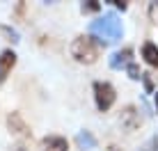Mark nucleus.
<instances>
[{
    "label": "nucleus",
    "mask_w": 158,
    "mask_h": 151,
    "mask_svg": "<svg viewBox=\"0 0 158 151\" xmlns=\"http://www.w3.org/2000/svg\"><path fill=\"white\" fill-rule=\"evenodd\" d=\"M124 35V28H122V21L115 12H108L103 14L101 18L92 21L89 23V37H94L101 46H108L112 41H119Z\"/></svg>",
    "instance_id": "1"
},
{
    "label": "nucleus",
    "mask_w": 158,
    "mask_h": 151,
    "mask_svg": "<svg viewBox=\"0 0 158 151\" xmlns=\"http://www.w3.org/2000/svg\"><path fill=\"white\" fill-rule=\"evenodd\" d=\"M71 55L80 64H94L101 55V44L89 35H80V37H76L73 44H71Z\"/></svg>",
    "instance_id": "2"
},
{
    "label": "nucleus",
    "mask_w": 158,
    "mask_h": 151,
    "mask_svg": "<svg viewBox=\"0 0 158 151\" xmlns=\"http://www.w3.org/2000/svg\"><path fill=\"white\" fill-rule=\"evenodd\" d=\"M92 89H94V101H96L99 112H108L112 105H115L117 92H115V87H112L110 83H106V80H96V83L92 85Z\"/></svg>",
    "instance_id": "3"
},
{
    "label": "nucleus",
    "mask_w": 158,
    "mask_h": 151,
    "mask_svg": "<svg viewBox=\"0 0 158 151\" xmlns=\"http://www.w3.org/2000/svg\"><path fill=\"white\" fill-rule=\"evenodd\" d=\"M119 124H122V128L126 133H135L142 126V115H140V110L135 105H126L119 112Z\"/></svg>",
    "instance_id": "4"
},
{
    "label": "nucleus",
    "mask_w": 158,
    "mask_h": 151,
    "mask_svg": "<svg viewBox=\"0 0 158 151\" xmlns=\"http://www.w3.org/2000/svg\"><path fill=\"white\" fill-rule=\"evenodd\" d=\"M7 128H9V133H12V135L21 137V140L32 137V131H30L28 121L23 119V115H21V112H9V115H7Z\"/></svg>",
    "instance_id": "5"
},
{
    "label": "nucleus",
    "mask_w": 158,
    "mask_h": 151,
    "mask_svg": "<svg viewBox=\"0 0 158 151\" xmlns=\"http://www.w3.org/2000/svg\"><path fill=\"white\" fill-rule=\"evenodd\" d=\"M14 67H16V53L12 48H7V51L0 53V83L7 80V76L12 73Z\"/></svg>",
    "instance_id": "6"
},
{
    "label": "nucleus",
    "mask_w": 158,
    "mask_h": 151,
    "mask_svg": "<svg viewBox=\"0 0 158 151\" xmlns=\"http://www.w3.org/2000/svg\"><path fill=\"white\" fill-rule=\"evenodd\" d=\"M131 62H133V48H131V46H124L122 51L112 53V57H110V69H126Z\"/></svg>",
    "instance_id": "7"
},
{
    "label": "nucleus",
    "mask_w": 158,
    "mask_h": 151,
    "mask_svg": "<svg viewBox=\"0 0 158 151\" xmlns=\"http://www.w3.org/2000/svg\"><path fill=\"white\" fill-rule=\"evenodd\" d=\"M41 151H69V142L62 135H46L41 140Z\"/></svg>",
    "instance_id": "8"
},
{
    "label": "nucleus",
    "mask_w": 158,
    "mask_h": 151,
    "mask_svg": "<svg viewBox=\"0 0 158 151\" xmlns=\"http://www.w3.org/2000/svg\"><path fill=\"white\" fill-rule=\"evenodd\" d=\"M76 144H78L80 151H92V149H96V137L89 131H80L76 135Z\"/></svg>",
    "instance_id": "9"
},
{
    "label": "nucleus",
    "mask_w": 158,
    "mask_h": 151,
    "mask_svg": "<svg viewBox=\"0 0 158 151\" xmlns=\"http://www.w3.org/2000/svg\"><path fill=\"white\" fill-rule=\"evenodd\" d=\"M142 57L144 62L149 64V67H158V46L154 44V41H147V44H142Z\"/></svg>",
    "instance_id": "10"
},
{
    "label": "nucleus",
    "mask_w": 158,
    "mask_h": 151,
    "mask_svg": "<svg viewBox=\"0 0 158 151\" xmlns=\"http://www.w3.org/2000/svg\"><path fill=\"white\" fill-rule=\"evenodd\" d=\"M0 35H2L7 41H12V44H19V41H21V35H19V30L9 28V25H0Z\"/></svg>",
    "instance_id": "11"
},
{
    "label": "nucleus",
    "mask_w": 158,
    "mask_h": 151,
    "mask_svg": "<svg viewBox=\"0 0 158 151\" xmlns=\"http://www.w3.org/2000/svg\"><path fill=\"white\" fill-rule=\"evenodd\" d=\"M80 12H83V14H94V12H101V2H96V0H87V2L80 5Z\"/></svg>",
    "instance_id": "12"
},
{
    "label": "nucleus",
    "mask_w": 158,
    "mask_h": 151,
    "mask_svg": "<svg viewBox=\"0 0 158 151\" xmlns=\"http://www.w3.org/2000/svg\"><path fill=\"white\" fill-rule=\"evenodd\" d=\"M126 73H128L131 80H140V78H142V71H140V67L135 62H131L128 67H126Z\"/></svg>",
    "instance_id": "13"
},
{
    "label": "nucleus",
    "mask_w": 158,
    "mask_h": 151,
    "mask_svg": "<svg viewBox=\"0 0 158 151\" xmlns=\"http://www.w3.org/2000/svg\"><path fill=\"white\" fill-rule=\"evenodd\" d=\"M147 14H149V21L154 25H158V2H149V7H147Z\"/></svg>",
    "instance_id": "14"
},
{
    "label": "nucleus",
    "mask_w": 158,
    "mask_h": 151,
    "mask_svg": "<svg viewBox=\"0 0 158 151\" xmlns=\"http://www.w3.org/2000/svg\"><path fill=\"white\" fill-rule=\"evenodd\" d=\"M140 151H158V135H154L151 140H147L142 147H140Z\"/></svg>",
    "instance_id": "15"
},
{
    "label": "nucleus",
    "mask_w": 158,
    "mask_h": 151,
    "mask_svg": "<svg viewBox=\"0 0 158 151\" xmlns=\"http://www.w3.org/2000/svg\"><path fill=\"white\" fill-rule=\"evenodd\" d=\"M144 83V89L149 92V94H154V83H151V78H149V73H142V78H140Z\"/></svg>",
    "instance_id": "16"
},
{
    "label": "nucleus",
    "mask_w": 158,
    "mask_h": 151,
    "mask_svg": "<svg viewBox=\"0 0 158 151\" xmlns=\"http://www.w3.org/2000/svg\"><path fill=\"white\" fill-rule=\"evenodd\" d=\"M110 2L115 5L117 9H122V12H126V9H128V2H124V0H110Z\"/></svg>",
    "instance_id": "17"
},
{
    "label": "nucleus",
    "mask_w": 158,
    "mask_h": 151,
    "mask_svg": "<svg viewBox=\"0 0 158 151\" xmlns=\"http://www.w3.org/2000/svg\"><path fill=\"white\" fill-rule=\"evenodd\" d=\"M14 151H28V140H21V142L14 147Z\"/></svg>",
    "instance_id": "18"
},
{
    "label": "nucleus",
    "mask_w": 158,
    "mask_h": 151,
    "mask_svg": "<svg viewBox=\"0 0 158 151\" xmlns=\"http://www.w3.org/2000/svg\"><path fill=\"white\" fill-rule=\"evenodd\" d=\"M106 151H122V149H119V147H108Z\"/></svg>",
    "instance_id": "19"
},
{
    "label": "nucleus",
    "mask_w": 158,
    "mask_h": 151,
    "mask_svg": "<svg viewBox=\"0 0 158 151\" xmlns=\"http://www.w3.org/2000/svg\"><path fill=\"white\" fill-rule=\"evenodd\" d=\"M154 94H156V112H158V92H154Z\"/></svg>",
    "instance_id": "20"
}]
</instances>
